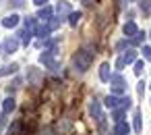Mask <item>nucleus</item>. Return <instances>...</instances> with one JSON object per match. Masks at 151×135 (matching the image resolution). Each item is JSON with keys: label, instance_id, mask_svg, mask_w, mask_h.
I'll return each mask as SVG.
<instances>
[{"label": "nucleus", "instance_id": "obj_8", "mask_svg": "<svg viewBox=\"0 0 151 135\" xmlns=\"http://www.w3.org/2000/svg\"><path fill=\"white\" fill-rule=\"evenodd\" d=\"M35 2H37V4H44V2H46V0H35Z\"/></svg>", "mask_w": 151, "mask_h": 135}, {"label": "nucleus", "instance_id": "obj_5", "mask_svg": "<svg viewBox=\"0 0 151 135\" xmlns=\"http://www.w3.org/2000/svg\"><path fill=\"white\" fill-rule=\"evenodd\" d=\"M124 31H126V33H137V27H134L132 23H128V25L124 27Z\"/></svg>", "mask_w": 151, "mask_h": 135}, {"label": "nucleus", "instance_id": "obj_2", "mask_svg": "<svg viewBox=\"0 0 151 135\" xmlns=\"http://www.w3.org/2000/svg\"><path fill=\"white\" fill-rule=\"evenodd\" d=\"M13 108H15V100H13V98L4 100V112H11Z\"/></svg>", "mask_w": 151, "mask_h": 135}, {"label": "nucleus", "instance_id": "obj_4", "mask_svg": "<svg viewBox=\"0 0 151 135\" xmlns=\"http://www.w3.org/2000/svg\"><path fill=\"white\" fill-rule=\"evenodd\" d=\"M4 46H6V50L11 52V50H15V48H17V42H15V40H6V44H4Z\"/></svg>", "mask_w": 151, "mask_h": 135}, {"label": "nucleus", "instance_id": "obj_6", "mask_svg": "<svg viewBox=\"0 0 151 135\" xmlns=\"http://www.w3.org/2000/svg\"><path fill=\"white\" fill-rule=\"evenodd\" d=\"M101 79H104V81H108V65H104V67H101Z\"/></svg>", "mask_w": 151, "mask_h": 135}, {"label": "nucleus", "instance_id": "obj_7", "mask_svg": "<svg viewBox=\"0 0 151 135\" xmlns=\"http://www.w3.org/2000/svg\"><path fill=\"white\" fill-rule=\"evenodd\" d=\"M42 135H54V133H52V131H50V129H46V131H44V133H42Z\"/></svg>", "mask_w": 151, "mask_h": 135}, {"label": "nucleus", "instance_id": "obj_1", "mask_svg": "<svg viewBox=\"0 0 151 135\" xmlns=\"http://www.w3.org/2000/svg\"><path fill=\"white\" fill-rule=\"evenodd\" d=\"M89 62H91V54H87V52H79V54L75 56V67H77L79 71H85V69L89 67Z\"/></svg>", "mask_w": 151, "mask_h": 135}, {"label": "nucleus", "instance_id": "obj_3", "mask_svg": "<svg viewBox=\"0 0 151 135\" xmlns=\"http://www.w3.org/2000/svg\"><path fill=\"white\" fill-rule=\"evenodd\" d=\"M4 25H6V27H15V25H17V17H6V19H4Z\"/></svg>", "mask_w": 151, "mask_h": 135}]
</instances>
